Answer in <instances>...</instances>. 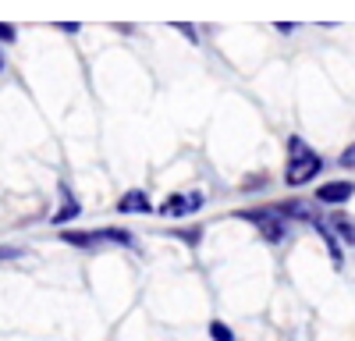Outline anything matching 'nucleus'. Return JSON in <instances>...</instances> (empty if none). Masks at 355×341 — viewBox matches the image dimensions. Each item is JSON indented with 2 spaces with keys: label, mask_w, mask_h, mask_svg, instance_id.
<instances>
[{
  "label": "nucleus",
  "mask_w": 355,
  "mask_h": 341,
  "mask_svg": "<svg viewBox=\"0 0 355 341\" xmlns=\"http://www.w3.org/2000/svg\"><path fill=\"white\" fill-rule=\"evenodd\" d=\"M327 224L338 231V238L345 242V245H355V217L352 213H345L341 207H331V217H327Z\"/></svg>",
  "instance_id": "8"
},
{
  "label": "nucleus",
  "mask_w": 355,
  "mask_h": 341,
  "mask_svg": "<svg viewBox=\"0 0 355 341\" xmlns=\"http://www.w3.org/2000/svg\"><path fill=\"white\" fill-rule=\"evenodd\" d=\"M202 203H206V195H202L199 189H192V192H174V195H167V199H164V203H160L157 210H160V217L182 220V217H192V213H199V210H202Z\"/></svg>",
  "instance_id": "4"
},
{
  "label": "nucleus",
  "mask_w": 355,
  "mask_h": 341,
  "mask_svg": "<svg viewBox=\"0 0 355 341\" xmlns=\"http://www.w3.org/2000/svg\"><path fill=\"white\" fill-rule=\"evenodd\" d=\"M174 28H182V33L192 40V43H199V28L196 25H185V21H174Z\"/></svg>",
  "instance_id": "14"
},
{
  "label": "nucleus",
  "mask_w": 355,
  "mask_h": 341,
  "mask_svg": "<svg viewBox=\"0 0 355 341\" xmlns=\"http://www.w3.org/2000/svg\"><path fill=\"white\" fill-rule=\"evenodd\" d=\"M57 28L61 33H78V21H57Z\"/></svg>",
  "instance_id": "15"
},
{
  "label": "nucleus",
  "mask_w": 355,
  "mask_h": 341,
  "mask_svg": "<svg viewBox=\"0 0 355 341\" xmlns=\"http://www.w3.org/2000/svg\"><path fill=\"white\" fill-rule=\"evenodd\" d=\"M234 217L249 220L270 245H281V242L288 238V217L277 210V203H274V207H249V210H239Z\"/></svg>",
  "instance_id": "2"
},
{
  "label": "nucleus",
  "mask_w": 355,
  "mask_h": 341,
  "mask_svg": "<svg viewBox=\"0 0 355 341\" xmlns=\"http://www.w3.org/2000/svg\"><path fill=\"white\" fill-rule=\"evenodd\" d=\"M25 249L21 245H0V260H21Z\"/></svg>",
  "instance_id": "13"
},
{
  "label": "nucleus",
  "mask_w": 355,
  "mask_h": 341,
  "mask_svg": "<svg viewBox=\"0 0 355 341\" xmlns=\"http://www.w3.org/2000/svg\"><path fill=\"white\" fill-rule=\"evenodd\" d=\"M171 235H174V238H182L185 245H192V249H196V245L202 242V227H174Z\"/></svg>",
  "instance_id": "9"
},
{
  "label": "nucleus",
  "mask_w": 355,
  "mask_h": 341,
  "mask_svg": "<svg viewBox=\"0 0 355 341\" xmlns=\"http://www.w3.org/2000/svg\"><path fill=\"white\" fill-rule=\"evenodd\" d=\"M0 71H4V53H0Z\"/></svg>",
  "instance_id": "17"
},
{
  "label": "nucleus",
  "mask_w": 355,
  "mask_h": 341,
  "mask_svg": "<svg viewBox=\"0 0 355 341\" xmlns=\"http://www.w3.org/2000/svg\"><path fill=\"white\" fill-rule=\"evenodd\" d=\"M352 195H355V182H348V178L323 182V185H316V192H313V199H316L320 207H345Z\"/></svg>",
  "instance_id": "5"
},
{
  "label": "nucleus",
  "mask_w": 355,
  "mask_h": 341,
  "mask_svg": "<svg viewBox=\"0 0 355 341\" xmlns=\"http://www.w3.org/2000/svg\"><path fill=\"white\" fill-rule=\"evenodd\" d=\"M57 192H61V210H57V213L50 217V224L64 227V224H71V220L82 213V207H78V199H75V192H71V185H68V182H57Z\"/></svg>",
  "instance_id": "6"
},
{
  "label": "nucleus",
  "mask_w": 355,
  "mask_h": 341,
  "mask_svg": "<svg viewBox=\"0 0 355 341\" xmlns=\"http://www.w3.org/2000/svg\"><path fill=\"white\" fill-rule=\"evenodd\" d=\"M320 170H323V157L309 146L302 135H288L281 182H284L288 189H302V185H309L313 178H320Z\"/></svg>",
  "instance_id": "1"
},
{
  "label": "nucleus",
  "mask_w": 355,
  "mask_h": 341,
  "mask_svg": "<svg viewBox=\"0 0 355 341\" xmlns=\"http://www.w3.org/2000/svg\"><path fill=\"white\" fill-rule=\"evenodd\" d=\"M210 338H214V341H234V331H231L227 324L214 320V324H210Z\"/></svg>",
  "instance_id": "10"
},
{
  "label": "nucleus",
  "mask_w": 355,
  "mask_h": 341,
  "mask_svg": "<svg viewBox=\"0 0 355 341\" xmlns=\"http://www.w3.org/2000/svg\"><path fill=\"white\" fill-rule=\"evenodd\" d=\"M153 199L146 189H128L121 199H117V213H153Z\"/></svg>",
  "instance_id": "7"
},
{
  "label": "nucleus",
  "mask_w": 355,
  "mask_h": 341,
  "mask_svg": "<svg viewBox=\"0 0 355 341\" xmlns=\"http://www.w3.org/2000/svg\"><path fill=\"white\" fill-rule=\"evenodd\" d=\"M338 167H348V170H355V142H348V146H345V153L338 157Z\"/></svg>",
  "instance_id": "11"
},
{
  "label": "nucleus",
  "mask_w": 355,
  "mask_h": 341,
  "mask_svg": "<svg viewBox=\"0 0 355 341\" xmlns=\"http://www.w3.org/2000/svg\"><path fill=\"white\" fill-rule=\"evenodd\" d=\"M61 242H68V245H75V249H103V245L132 249V245H135L132 231H125V227H96V231H71V227H64Z\"/></svg>",
  "instance_id": "3"
},
{
  "label": "nucleus",
  "mask_w": 355,
  "mask_h": 341,
  "mask_svg": "<svg viewBox=\"0 0 355 341\" xmlns=\"http://www.w3.org/2000/svg\"><path fill=\"white\" fill-rule=\"evenodd\" d=\"M18 40V28L11 21H0V43H15Z\"/></svg>",
  "instance_id": "12"
},
{
  "label": "nucleus",
  "mask_w": 355,
  "mask_h": 341,
  "mask_svg": "<svg viewBox=\"0 0 355 341\" xmlns=\"http://www.w3.org/2000/svg\"><path fill=\"white\" fill-rule=\"evenodd\" d=\"M295 28H299L295 21H277V33H284V36H288V33H295Z\"/></svg>",
  "instance_id": "16"
}]
</instances>
